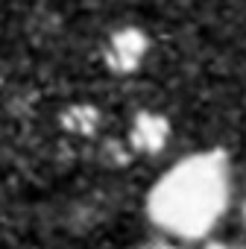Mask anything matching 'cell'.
I'll list each match as a JSON object with an SVG mask.
<instances>
[{
  "mask_svg": "<svg viewBox=\"0 0 246 249\" xmlns=\"http://www.w3.org/2000/svg\"><path fill=\"white\" fill-rule=\"evenodd\" d=\"M231 199V164L223 150H199L158 176L147 194V217L182 240L205 237Z\"/></svg>",
  "mask_w": 246,
  "mask_h": 249,
  "instance_id": "6da1fadb",
  "label": "cell"
},
{
  "mask_svg": "<svg viewBox=\"0 0 246 249\" xmlns=\"http://www.w3.org/2000/svg\"><path fill=\"white\" fill-rule=\"evenodd\" d=\"M147 36L135 27H123L117 33H111L108 44H105V65L114 73H129L141 65V59L147 56Z\"/></svg>",
  "mask_w": 246,
  "mask_h": 249,
  "instance_id": "7a4b0ae2",
  "label": "cell"
},
{
  "mask_svg": "<svg viewBox=\"0 0 246 249\" xmlns=\"http://www.w3.org/2000/svg\"><path fill=\"white\" fill-rule=\"evenodd\" d=\"M167 120L161 114H153V111H141L132 123V132H129V141L135 150L141 153H158L164 144H167Z\"/></svg>",
  "mask_w": 246,
  "mask_h": 249,
  "instance_id": "3957f363",
  "label": "cell"
},
{
  "mask_svg": "<svg viewBox=\"0 0 246 249\" xmlns=\"http://www.w3.org/2000/svg\"><path fill=\"white\" fill-rule=\"evenodd\" d=\"M62 126L70 135H94L100 126V111L94 106H68L62 114Z\"/></svg>",
  "mask_w": 246,
  "mask_h": 249,
  "instance_id": "277c9868",
  "label": "cell"
},
{
  "mask_svg": "<svg viewBox=\"0 0 246 249\" xmlns=\"http://www.w3.org/2000/svg\"><path fill=\"white\" fill-rule=\"evenodd\" d=\"M141 249H176V246H170V243H147Z\"/></svg>",
  "mask_w": 246,
  "mask_h": 249,
  "instance_id": "5b68a950",
  "label": "cell"
},
{
  "mask_svg": "<svg viewBox=\"0 0 246 249\" xmlns=\"http://www.w3.org/2000/svg\"><path fill=\"white\" fill-rule=\"evenodd\" d=\"M205 249H246V246H228V243H211Z\"/></svg>",
  "mask_w": 246,
  "mask_h": 249,
  "instance_id": "8992f818",
  "label": "cell"
},
{
  "mask_svg": "<svg viewBox=\"0 0 246 249\" xmlns=\"http://www.w3.org/2000/svg\"><path fill=\"white\" fill-rule=\"evenodd\" d=\"M243 220H246V199H243Z\"/></svg>",
  "mask_w": 246,
  "mask_h": 249,
  "instance_id": "52a82bcc",
  "label": "cell"
}]
</instances>
